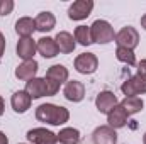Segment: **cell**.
I'll use <instances>...</instances> for the list:
<instances>
[{
    "label": "cell",
    "mask_w": 146,
    "mask_h": 144,
    "mask_svg": "<svg viewBox=\"0 0 146 144\" xmlns=\"http://www.w3.org/2000/svg\"><path fill=\"white\" fill-rule=\"evenodd\" d=\"M70 117V112L65 107H58L53 104H42L36 108V119L41 122H48L53 126L65 124Z\"/></svg>",
    "instance_id": "cell-1"
},
{
    "label": "cell",
    "mask_w": 146,
    "mask_h": 144,
    "mask_svg": "<svg viewBox=\"0 0 146 144\" xmlns=\"http://www.w3.org/2000/svg\"><path fill=\"white\" fill-rule=\"evenodd\" d=\"M68 78V71L63 65H54L51 66L46 76H44V81H46V88H48V95H54L58 90H60V85L63 81H66Z\"/></svg>",
    "instance_id": "cell-2"
},
{
    "label": "cell",
    "mask_w": 146,
    "mask_h": 144,
    "mask_svg": "<svg viewBox=\"0 0 146 144\" xmlns=\"http://www.w3.org/2000/svg\"><path fill=\"white\" fill-rule=\"evenodd\" d=\"M90 37H92V42H99V44H107L110 41L115 39L114 34V29L109 22L106 20H95L90 27Z\"/></svg>",
    "instance_id": "cell-3"
},
{
    "label": "cell",
    "mask_w": 146,
    "mask_h": 144,
    "mask_svg": "<svg viewBox=\"0 0 146 144\" xmlns=\"http://www.w3.org/2000/svg\"><path fill=\"white\" fill-rule=\"evenodd\" d=\"M115 42L117 48H127V49H134L139 42V34L134 27H124L115 34Z\"/></svg>",
    "instance_id": "cell-4"
},
{
    "label": "cell",
    "mask_w": 146,
    "mask_h": 144,
    "mask_svg": "<svg viewBox=\"0 0 146 144\" xmlns=\"http://www.w3.org/2000/svg\"><path fill=\"white\" fill-rule=\"evenodd\" d=\"M121 90L126 97H136L139 93H146V78L141 75H136V76L129 78L127 81H124Z\"/></svg>",
    "instance_id": "cell-5"
},
{
    "label": "cell",
    "mask_w": 146,
    "mask_h": 144,
    "mask_svg": "<svg viewBox=\"0 0 146 144\" xmlns=\"http://www.w3.org/2000/svg\"><path fill=\"white\" fill-rule=\"evenodd\" d=\"M99 66V61H97V56L92 54V53H83L80 54L76 59H75V68L76 71L83 73V75H90L97 70Z\"/></svg>",
    "instance_id": "cell-6"
},
{
    "label": "cell",
    "mask_w": 146,
    "mask_h": 144,
    "mask_svg": "<svg viewBox=\"0 0 146 144\" xmlns=\"http://www.w3.org/2000/svg\"><path fill=\"white\" fill-rule=\"evenodd\" d=\"M92 9H94V2L92 0H78L68 9V17L72 20H82V19L90 15Z\"/></svg>",
    "instance_id": "cell-7"
},
{
    "label": "cell",
    "mask_w": 146,
    "mask_h": 144,
    "mask_svg": "<svg viewBox=\"0 0 146 144\" xmlns=\"http://www.w3.org/2000/svg\"><path fill=\"white\" fill-rule=\"evenodd\" d=\"M27 139L33 144H56L58 137L56 134H53L51 131L46 129H33L27 132Z\"/></svg>",
    "instance_id": "cell-8"
},
{
    "label": "cell",
    "mask_w": 146,
    "mask_h": 144,
    "mask_svg": "<svg viewBox=\"0 0 146 144\" xmlns=\"http://www.w3.org/2000/svg\"><path fill=\"white\" fill-rule=\"evenodd\" d=\"M37 49V44L34 42V39L31 37H22L19 39V44H17V54L19 58H22L24 61H31L34 53Z\"/></svg>",
    "instance_id": "cell-9"
},
{
    "label": "cell",
    "mask_w": 146,
    "mask_h": 144,
    "mask_svg": "<svg viewBox=\"0 0 146 144\" xmlns=\"http://www.w3.org/2000/svg\"><path fill=\"white\" fill-rule=\"evenodd\" d=\"M107 115H109V120H107V122H109V127H112V129H121V127H124L126 122H127V117H129L122 105H115Z\"/></svg>",
    "instance_id": "cell-10"
},
{
    "label": "cell",
    "mask_w": 146,
    "mask_h": 144,
    "mask_svg": "<svg viewBox=\"0 0 146 144\" xmlns=\"http://www.w3.org/2000/svg\"><path fill=\"white\" fill-rule=\"evenodd\" d=\"M94 143L95 144H115L117 143V134L109 126L99 127L94 132Z\"/></svg>",
    "instance_id": "cell-11"
},
{
    "label": "cell",
    "mask_w": 146,
    "mask_h": 144,
    "mask_svg": "<svg viewBox=\"0 0 146 144\" xmlns=\"http://www.w3.org/2000/svg\"><path fill=\"white\" fill-rule=\"evenodd\" d=\"M63 93H65V97H66L70 102H80V100L85 97V87H83V83L73 80V81H68V83H66Z\"/></svg>",
    "instance_id": "cell-12"
},
{
    "label": "cell",
    "mask_w": 146,
    "mask_h": 144,
    "mask_svg": "<svg viewBox=\"0 0 146 144\" xmlns=\"http://www.w3.org/2000/svg\"><path fill=\"white\" fill-rule=\"evenodd\" d=\"M95 104H97L99 112H102V114H109L110 110L117 105V97H115L112 92H102V93L97 95Z\"/></svg>",
    "instance_id": "cell-13"
},
{
    "label": "cell",
    "mask_w": 146,
    "mask_h": 144,
    "mask_svg": "<svg viewBox=\"0 0 146 144\" xmlns=\"http://www.w3.org/2000/svg\"><path fill=\"white\" fill-rule=\"evenodd\" d=\"M26 92L31 95V98H41V97L48 95V88H46L44 78H33V80H29L27 85H26Z\"/></svg>",
    "instance_id": "cell-14"
},
{
    "label": "cell",
    "mask_w": 146,
    "mask_h": 144,
    "mask_svg": "<svg viewBox=\"0 0 146 144\" xmlns=\"http://www.w3.org/2000/svg\"><path fill=\"white\" fill-rule=\"evenodd\" d=\"M31 95L24 90V92H15L14 95H12V98H10V104H12V108L15 110V112H19V114H22V112H26L29 105H31Z\"/></svg>",
    "instance_id": "cell-15"
},
{
    "label": "cell",
    "mask_w": 146,
    "mask_h": 144,
    "mask_svg": "<svg viewBox=\"0 0 146 144\" xmlns=\"http://www.w3.org/2000/svg\"><path fill=\"white\" fill-rule=\"evenodd\" d=\"M37 51L44 58H53V56H56L60 53V49L56 46V41L51 39V37H41L37 41Z\"/></svg>",
    "instance_id": "cell-16"
},
{
    "label": "cell",
    "mask_w": 146,
    "mask_h": 144,
    "mask_svg": "<svg viewBox=\"0 0 146 144\" xmlns=\"http://www.w3.org/2000/svg\"><path fill=\"white\" fill-rule=\"evenodd\" d=\"M37 73V63L34 59H31V61H24L17 70H15V76L19 78V80H33L34 78V75Z\"/></svg>",
    "instance_id": "cell-17"
},
{
    "label": "cell",
    "mask_w": 146,
    "mask_h": 144,
    "mask_svg": "<svg viewBox=\"0 0 146 144\" xmlns=\"http://www.w3.org/2000/svg\"><path fill=\"white\" fill-rule=\"evenodd\" d=\"M34 22H36V29L37 31L46 32V31H51V29L54 27L56 19H54V15H53L51 12H41L36 19H34Z\"/></svg>",
    "instance_id": "cell-18"
},
{
    "label": "cell",
    "mask_w": 146,
    "mask_h": 144,
    "mask_svg": "<svg viewBox=\"0 0 146 144\" xmlns=\"http://www.w3.org/2000/svg\"><path fill=\"white\" fill-rule=\"evenodd\" d=\"M34 29H36V22L31 17H22V19H19L15 22V31L22 37H29L34 32Z\"/></svg>",
    "instance_id": "cell-19"
},
{
    "label": "cell",
    "mask_w": 146,
    "mask_h": 144,
    "mask_svg": "<svg viewBox=\"0 0 146 144\" xmlns=\"http://www.w3.org/2000/svg\"><path fill=\"white\" fill-rule=\"evenodd\" d=\"M54 41H56V46L61 53H72L75 49V39L70 32H58Z\"/></svg>",
    "instance_id": "cell-20"
},
{
    "label": "cell",
    "mask_w": 146,
    "mask_h": 144,
    "mask_svg": "<svg viewBox=\"0 0 146 144\" xmlns=\"http://www.w3.org/2000/svg\"><path fill=\"white\" fill-rule=\"evenodd\" d=\"M56 137H58L60 143H63V144H78V141H80V132L76 129H73V127H66L60 134H56Z\"/></svg>",
    "instance_id": "cell-21"
},
{
    "label": "cell",
    "mask_w": 146,
    "mask_h": 144,
    "mask_svg": "<svg viewBox=\"0 0 146 144\" xmlns=\"http://www.w3.org/2000/svg\"><path fill=\"white\" fill-rule=\"evenodd\" d=\"M121 105L127 112V115H131V114H136V112H139L143 108V100L138 98V97H126Z\"/></svg>",
    "instance_id": "cell-22"
},
{
    "label": "cell",
    "mask_w": 146,
    "mask_h": 144,
    "mask_svg": "<svg viewBox=\"0 0 146 144\" xmlns=\"http://www.w3.org/2000/svg\"><path fill=\"white\" fill-rule=\"evenodd\" d=\"M75 41H78L82 46H88V44H92L90 27H87V26H78V27L75 29Z\"/></svg>",
    "instance_id": "cell-23"
},
{
    "label": "cell",
    "mask_w": 146,
    "mask_h": 144,
    "mask_svg": "<svg viewBox=\"0 0 146 144\" xmlns=\"http://www.w3.org/2000/svg\"><path fill=\"white\" fill-rule=\"evenodd\" d=\"M115 56H117L119 61H122V63H126V65H131V66H133V65L136 63V58H134L133 49H127V48H117Z\"/></svg>",
    "instance_id": "cell-24"
},
{
    "label": "cell",
    "mask_w": 146,
    "mask_h": 144,
    "mask_svg": "<svg viewBox=\"0 0 146 144\" xmlns=\"http://www.w3.org/2000/svg\"><path fill=\"white\" fill-rule=\"evenodd\" d=\"M14 9L12 0H0V15H9Z\"/></svg>",
    "instance_id": "cell-25"
},
{
    "label": "cell",
    "mask_w": 146,
    "mask_h": 144,
    "mask_svg": "<svg viewBox=\"0 0 146 144\" xmlns=\"http://www.w3.org/2000/svg\"><path fill=\"white\" fill-rule=\"evenodd\" d=\"M138 75H141V76L146 78V59H143V61L138 65Z\"/></svg>",
    "instance_id": "cell-26"
},
{
    "label": "cell",
    "mask_w": 146,
    "mask_h": 144,
    "mask_svg": "<svg viewBox=\"0 0 146 144\" xmlns=\"http://www.w3.org/2000/svg\"><path fill=\"white\" fill-rule=\"evenodd\" d=\"M3 51H5V37H3V34L0 32V58H2Z\"/></svg>",
    "instance_id": "cell-27"
},
{
    "label": "cell",
    "mask_w": 146,
    "mask_h": 144,
    "mask_svg": "<svg viewBox=\"0 0 146 144\" xmlns=\"http://www.w3.org/2000/svg\"><path fill=\"white\" fill-rule=\"evenodd\" d=\"M9 141H7V137H5V134L3 132H0V144H7Z\"/></svg>",
    "instance_id": "cell-28"
},
{
    "label": "cell",
    "mask_w": 146,
    "mask_h": 144,
    "mask_svg": "<svg viewBox=\"0 0 146 144\" xmlns=\"http://www.w3.org/2000/svg\"><path fill=\"white\" fill-rule=\"evenodd\" d=\"M3 114V100H2V97H0V115Z\"/></svg>",
    "instance_id": "cell-29"
},
{
    "label": "cell",
    "mask_w": 146,
    "mask_h": 144,
    "mask_svg": "<svg viewBox=\"0 0 146 144\" xmlns=\"http://www.w3.org/2000/svg\"><path fill=\"white\" fill-rule=\"evenodd\" d=\"M141 26L146 29V15H143V17H141Z\"/></svg>",
    "instance_id": "cell-30"
},
{
    "label": "cell",
    "mask_w": 146,
    "mask_h": 144,
    "mask_svg": "<svg viewBox=\"0 0 146 144\" xmlns=\"http://www.w3.org/2000/svg\"><path fill=\"white\" fill-rule=\"evenodd\" d=\"M143 143H145V144H146V134H145V137H143Z\"/></svg>",
    "instance_id": "cell-31"
}]
</instances>
